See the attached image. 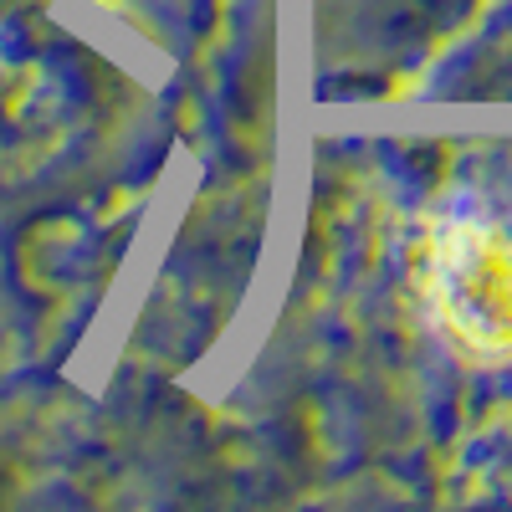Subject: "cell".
<instances>
[{"label":"cell","instance_id":"1","mask_svg":"<svg viewBox=\"0 0 512 512\" xmlns=\"http://www.w3.org/2000/svg\"><path fill=\"white\" fill-rule=\"evenodd\" d=\"M441 313L477 349H512V241L492 226H466L436 262Z\"/></svg>","mask_w":512,"mask_h":512}]
</instances>
